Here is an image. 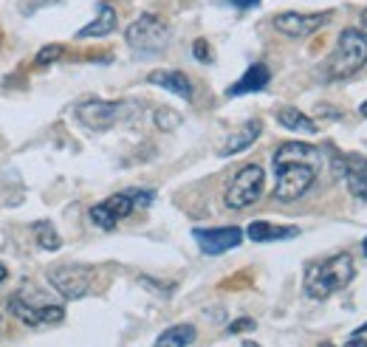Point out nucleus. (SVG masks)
Returning a JSON list of instances; mask_svg holds the SVG:
<instances>
[{
  "mask_svg": "<svg viewBox=\"0 0 367 347\" xmlns=\"http://www.w3.org/2000/svg\"><path fill=\"white\" fill-rule=\"evenodd\" d=\"M62 54H65V46H60V42H49V46H43V49L37 51L34 62L37 65H51V62L62 60Z\"/></svg>",
  "mask_w": 367,
  "mask_h": 347,
  "instance_id": "21",
  "label": "nucleus"
},
{
  "mask_svg": "<svg viewBox=\"0 0 367 347\" xmlns=\"http://www.w3.org/2000/svg\"><path fill=\"white\" fill-rule=\"evenodd\" d=\"M249 330H257V322L252 319V316H243V319H234L229 328H226V333L229 336H240V333H249Z\"/></svg>",
  "mask_w": 367,
  "mask_h": 347,
  "instance_id": "23",
  "label": "nucleus"
},
{
  "mask_svg": "<svg viewBox=\"0 0 367 347\" xmlns=\"http://www.w3.org/2000/svg\"><path fill=\"white\" fill-rule=\"evenodd\" d=\"M342 178L348 181V189H350L353 198L367 201V155H361V153H350V155H345Z\"/></svg>",
  "mask_w": 367,
  "mask_h": 347,
  "instance_id": "14",
  "label": "nucleus"
},
{
  "mask_svg": "<svg viewBox=\"0 0 367 347\" xmlns=\"http://www.w3.org/2000/svg\"><path fill=\"white\" fill-rule=\"evenodd\" d=\"M6 277H9V269H6V266H3V263H0V282H3V280H6Z\"/></svg>",
  "mask_w": 367,
  "mask_h": 347,
  "instance_id": "26",
  "label": "nucleus"
},
{
  "mask_svg": "<svg viewBox=\"0 0 367 347\" xmlns=\"http://www.w3.org/2000/svg\"><path fill=\"white\" fill-rule=\"evenodd\" d=\"M153 198H155L153 189H125V192H116V195L105 198L102 203L91 206L88 218H91L94 226L110 232V229H116L125 218H130L133 209H144V206H150Z\"/></svg>",
  "mask_w": 367,
  "mask_h": 347,
  "instance_id": "4",
  "label": "nucleus"
},
{
  "mask_svg": "<svg viewBox=\"0 0 367 347\" xmlns=\"http://www.w3.org/2000/svg\"><path fill=\"white\" fill-rule=\"evenodd\" d=\"M274 198L280 203H291L300 201L316 181L319 167H322V155L316 147L305 144V142H285L277 147L274 153Z\"/></svg>",
  "mask_w": 367,
  "mask_h": 347,
  "instance_id": "1",
  "label": "nucleus"
},
{
  "mask_svg": "<svg viewBox=\"0 0 367 347\" xmlns=\"http://www.w3.org/2000/svg\"><path fill=\"white\" fill-rule=\"evenodd\" d=\"M263 187H266V169L260 164H246L232 176L223 192V203L229 209H249L252 203L260 201Z\"/></svg>",
  "mask_w": 367,
  "mask_h": 347,
  "instance_id": "7",
  "label": "nucleus"
},
{
  "mask_svg": "<svg viewBox=\"0 0 367 347\" xmlns=\"http://www.w3.org/2000/svg\"><path fill=\"white\" fill-rule=\"evenodd\" d=\"M192 237L198 248L207 257L226 254L243 243V229L240 226H218V229H192Z\"/></svg>",
  "mask_w": 367,
  "mask_h": 347,
  "instance_id": "9",
  "label": "nucleus"
},
{
  "mask_svg": "<svg viewBox=\"0 0 367 347\" xmlns=\"http://www.w3.org/2000/svg\"><path fill=\"white\" fill-rule=\"evenodd\" d=\"M192 54H195V60H200V62H212V54H210V46H207V40H195V46H192Z\"/></svg>",
  "mask_w": 367,
  "mask_h": 347,
  "instance_id": "24",
  "label": "nucleus"
},
{
  "mask_svg": "<svg viewBox=\"0 0 367 347\" xmlns=\"http://www.w3.org/2000/svg\"><path fill=\"white\" fill-rule=\"evenodd\" d=\"M361 254H364V257H367V237H364V240H361Z\"/></svg>",
  "mask_w": 367,
  "mask_h": 347,
  "instance_id": "29",
  "label": "nucleus"
},
{
  "mask_svg": "<svg viewBox=\"0 0 367 347\" xmlns=\"http://www.w3.org/2000/svg\"><path fill=\"white\" fill-rule=\"evenodd\" d=\"M153 119H155V127H161V130H176L181 124V113H176L170 108H158L153 113Z\"/></svg>",
  "mask_w": 367,
  "mask_h": 347,
  "instance_id": "22",
  "label": "nucleus"
},
{
  "mask_svg": "<svg viewBox=\"0 0 367 347\" xmlns=\"http://www.w3.org/2000/svg\"><path fill=\"white\" fill-rule=\"evenodd\" d=\"M31 232H34V237H37L40 248H46V251H57V248L62 246V240H60V235H57V229H54V223H51V221H37V223L31 226Z\"/></svg>",
  "mask_w": 367,
  "mask_h": 347,
  "instance_id": "20",
  "label": "nucleus"
},
{
  "mask_svg": "<svg viewBox=\"0 0 367 347\" xmlns=\"http://www.w3.org/2000/svg\"><path fill=\"white\" fill-rule=\"evenodd\" d=\"M116 26H119V15H116V9H113L110 3H99V6H96V17H94L88 26H83V28L76 31V40L108 37V34L116 31Z\"/></svg>",
  "mask_w": 367,
  "mask_h": 347,
  "instance_id": "15",
  "label": "nucleus"
},
{
  "mask_svg": "<svg viewBox=\"0 0 367 347\" xmlns=\"http://www.w3.org/2000/svg\"><path fill=\"white\" fill-rule=\"evenodd\" d=\"M359 20H361V28H367V9H361V17Z\"/></svg>",
  "mask_w": 367,
  "mask_h": 347,
  "instance_id": "27",
  "label": "nucleus"
},
{
  "mask_svg": "<svg viewBox=\"0 0 367 347\" xmlns=\"http://www.w3.org/2000/svg\"><path fill=\"white\" fill-rule=\"evenodd\" d=\"M195 339H198L195 328L184 322V325H173V328H167L164 333H158L155 344H158V347H187V344H192Z\"/></svg>",
  "mask_w": 367,
  "mask_h": 347,
  "instance_id": "19",
  "label": "nucleus"
},
{
  "mask_svg": "<svg viewBox=\"0 0 367 347\" xmlns=\"http://www.w3.org/2000/svg\"><path fill=\"white\" fill-rule=\"evenodd\" d=\"M125 42L130 46V51H136L142 57L161 54L170 46V26H167L164 17H158V15H142L128 26Z\"/></svg>",
  "mask_w": 367,
  "mask_h": 347,
  "instance_id": "5",
  "label": "nucleus"
},
{
  "mask_svg": "<svg viewBox=\"0 0 367 347\" xmlns=\"http://www.w3.org/2000/svg\"><path fill=\"white\" fill-rule=\"evenodd\" d=\"M91 280H94V269L91 266H79V263H65V266H54L49 269V282L51 288L74 302V299H83L91 291Z\"/></svg>",
  "mask_w": 367,
  "mask_h": 347,
  "instance_id": "8",
  "label": "nucleus"
},
{
  "mask_svg": "<svg viewBox=\"0 0 367 347\" xmlns=\"http://www.w3.org/2000/svg\"><path fill=\"white\" fill-rule=\"evenodd\" d=\"M147 82L155 85V88H164L170 94H176L178 99H192L195 88H192V82L184 71H170V68H158V71H150L147 74Z\"/></svg>",
  "mask_w": 367,
  "mask_h": 347,
  "instance_id": "13",
  "label": "nucleus"
},
{
  "mask_svg": "<svg viewBox=\"0 0 367 347\" xmlns=\"http://www.w3.org/2000/svg\"><path fill=\"white\" fill-rule=\"evenodd\" d=\"M76 119L88 130H110L121 119V102H102V99H88L76 105Z\"/></svg>",
  "mask_w": 367,
  "mask_h": 347,
  "instance_id": "11",
  "label": "nucleus"
},
{
  "mask_svg": "<svg viewBox=\"0 0 367 347\" xmlns=\"http://www.w3.org/2000/svg\"><path fill=\"white\" fill-rule=\"evenodd\" d=\"M257 3H260V0H232L234 9H255Z\"/></svg>",
  "mask_w": 367,
  "mask_h": 347,
  "instance_id": "25",
  "label": "nucleus"
},
{
  "mask_svg": "<svg viewBox=\"0 0 367 347\" xmlns=\"http://www.w3.org/2000/svg\"><path fill=\"white\" fill-rule=\"evenodd\" d=\"M353 277H356L353 257L348 251H339L331 260H322V263H314L305 269V294L322 302L339 294L342 288H348Z\"/></svg>",
  "mask_w": 367,
  "mask_h": 347,
  "instance_id": "2",
  "label": "nucleus"
},
{
  "mask_svg": "<svg viewBox=\"0 0 367 347\" xmlns=\"http://www.w3.org/2000/svg\"><path fill=\"white\" fill-rule=\"evenodd\" d=\"M300 235V226H274L268 221H252L246 226V237L255 243H277V240H291Z\"/></svg>",
  "mask_w": 367,
  "mask_h": 347,
  "instance_id": "17",
  "label": "nucleus"
},
{
  "mask_svg": "<svg viewBox=\"0 0 367 347\" xmlns=\"http://www.w3.org/2000/svg\"><path fill=\"white\" fill-rule=\"evenodd\" d=\"M277 121H280V127H285V130H294V133H308V136H314L316 133V121L311 119V116H305L300 108H294V105H285V108H280L277 110Z\"/></svg>",
  "mask_w": 367,
  "mask_h": 347,
  "instance_id": "18",
  "label": "nucleus"
},
{
  "mask_svg": "<svg viewBox=\"0 0 367 347\" xmlns=\"http://www.w3.org/2000/svg\"><path fill=\"white\" fill-rule=\"evenodd\" d=\"M0 328H3V319H0Z\"/></svg>",
  "mask_w": 367,
  "mask_h": 347,
  "instance_id": "30",
  "label": "nucleus"
},
{
  "mask_svg": "<svg viewBox=\"0 0 367 347\" xmlns=\"http://www.w3.org/2000/svg\"><path fill=\"white\" fill-rule=\"evenodd\" d=\"M6 308L12 316H17L23 325L28 328H40V325H60L65 319V308L57 305V302H49L40 294H28V291H20V294H12Z\"/></svg>",
  "mask_w": 367,
  "mask_h": 347,
  "instance_id": "6",
  "label": "nucleus"
},
{
  "mask_svg": "<svg viewBox=\"0 0 367 347\" xmlns=\"http://www.w3.org/2000/svg\"><path fill=\"white\" fill-rule=\"evenodd\" d=\"M260 133H263V121H260V119H249L246 124L237 130V133L229 136V142L223 144L221 155H223V158H232V155H237V153H243V150H249V147L260 139Z\"/></svg>",
  "mask_w": 367,
  "mask_h": 347,
  "instance_id": "16",
  "label": "nucleus"
},
{
  "mask_svg": "<svg viewBox=\"0 0 367 347\" xmlns=\"http://www.w3.org/2000/svg\"><path fill=\"white\" fill-rule=\"evenodd\" d=\"M328 20H331V12H314V15H302V12H282V15H277L271 23H274V28L280 31V34H285V37H311V34H316L322 26H328Z\"/></svg>",
  "mask_w": 367,
  "mask_h": 347,
  "instance_id": "10",
  "label": "nucleus"
},
{
  "mask_svg": "<svg viewBox=\"0 0 367 347\" xmlns=\"http://www.w3.org/2000/svg\"><path fill=\"white\" fill-rule=\"evenodd\" d=\"M359 113H361V116L367 119V102H364V105H359Z\"/></svg>",
  "mask_w": 367,
  "mask_h": 347,
  "instance_id": "28",
  "label": "nucleus"
},
{
  "mask_svg": "<svg viewBox=\"0 0 367 347\" xmlns=\"http://www.w3.org/2000/svg\"><path fill=\"white\" fill-rule=\"evenodd\" d=\"M271 82V71L266 62H252L246 71H243V76L229 85L226 88V96L234 99V96H246V94H257V91H266Z\"/></svg>",
  "mask_w": 367,
  "mask_h": 347,
  "instance_id": "12",
  "label": "nucleus"
},
{
  "mask_svg": "<svg viewBox=\"0 0 367 347\" xmlns=\"http://www.w3.org/2000/svg\"><path fill=\"white\" fill-rule=\"evenodd\" d=\"M364 65H367V34L359 28H345L336 40L334 54L325 62V76L342 82L356 76Z\"/></svg>",
  "mask_w": 367,
  "mask_h": 347,
  "instance_id": "3",
  "label": "nucleus"
}]
</instances>
